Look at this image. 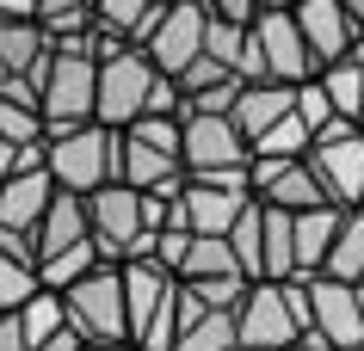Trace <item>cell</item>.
Returning a JSON list of instances; mask_svg holds the SVG:
<instances>
[{"label":"cell","mask_w":364,"mask_h":351,"mask_svg":"<svg viewBox=\"0 0 364 351\" xmlns=\"http://www.w3.org/2000/svg\"><path fill=\"white\" fill-rule=\"evenodd\" d=\"M309 333V290L303 277H247L235 302V351H272Z\"/></svg>","instance_id":"obj_1"},{"label":"cell","mask_w":364,"mask_h":351,"mask_svg":"<svg viewBox=\"0 0 364 351\" xmlns=\"http://www.w3.org/2000/svg\"><path fill=\"white\" fill-rule=\"evenodd\" d=\"M117 130L112 123H62V130H43V173L56 179L62 191H99L105 179H117Z\"/></svg>","instance_id":"obj_2"},{"label":"cell","mask_w":364,"mask_h":351,"mask_svg":"<svg viewBox=\"0 0 364 351\" xmlns=\"http://www.w3.org/2000/svg\"><path fill=\"white\" fill-rule=\"evenodd\" d=\"M154 87H161V68L149 62V50L130 38H112L99 50V74H93V117L124 130L130 117L154 111Z\"/></svg>","instance_id":"obj_3"},{"label":"cell","mask_w":364,"mask_h":351,"mask_svg":"<svg viewBox=\"0 0 364 351\" xmlns=\"http://www.w3.org/2000/svg\"><path fill=\"white\" fill-rule=\"evenodd\" d=\"M247 136L235 130L229 111H179V160L186 179H223V185H247Z\"/></svg>","instance_id":"obj_4"},{"label":"cell","mask_w":364,"mask_h":351,"mask_svg":"<svg viewBox=\"0 0 364 351\" xmlns=\"http://www.w3.org/2000/svg\"><path fill=\"white\" fill-rule=\"evenodd\" d=\"M124 277V321L130 339L142 351H167L173 345V308H179V277L154 259H117Z\"/></svg>","instance_id":"obj_5"},{"label":"cell","mask_w":364,"mask_h":351,"mask_svg":"<svg viewBox=\"0 0 364 351\" xmlns=\"http://www.w3.org/2000/svg\"><path fill=\"white\" fill-rule=\"evenodd\" d=\"M62 321L87 339V345H117L130 339V321H124V277H117L112 259H99L93 272H80L75 284H62Z\"/></svg>","instance_id":"obj_6"},{"label":"cell","mask_w":364,"mask_h":351,"mask_svg":"<svg viewBox=\"0 0 364 351\" xmlns=\"http://www.w3.org/2000/svg\"><path fill=\"white\" fill-rule=\"evenodd\" d=\"M117 179L124 185H161V179H179L186 160H179V111H142L117 130Z\"/></svg>","instance_id":"obj_7"},{"label":"cell","mask_w":364,"mask_h":351,"mask_svg":"<svg viewBox=\"0 0 364 351\" xmlns=\"http://www.w3.org/2000/svg\"><path fill=\"white\" fill-rule=\"evenodd\" d=\"M87 228H93L99 259H149L154 228L142 222V191L124 179H105L99 191H87Z\"/></svg>","instance_id":"obj_8"},{"label":"cell","mask_w":364,"mask_h":351,"mask_svg":"<svg viewBox=\"0 0 364 351\" xmlns=\"http://www.w3.org/2000/svg\"><path fill=\"white\" fill-rule=\"evenodd\" d=\"M93 74H99L93 50H80V43H50V62H43V74H38L43 130H62V123H87V117H93Z\"/></svg>","instance_id":"obj_9"},{"label":"cell","mask_w":364,"mask_h":351,"mask_svg":"<svg viewBox=\"0 0 364 351\" xmlns=\"http://www.w3.org/2000/svg\"><path fill=\"white\" fill-rule=\"evenodd\" d=\"M247 50H253V68L266 80H309L321 62L309 56V43H303V31H296V13L290 6H259L247 19Z\"/></svg>","instance_id":"obj_10"},{"label":"cell","mask_w":364,"mask_h":351,"mask_svg":"<svg viewBox=\"0 0 364 351\" xmlns=\"http://www.w3.org/2000/svg\"><path fill=\"white\" fill-rule=\"evenodd\" d=\"M309 290V333L333 351H364V284H346V277H303Z\"/></svg>","instance_id":"obj_11"},{"label":"cell","mask_w":364,"mask_h":351,"mask_svg":"<svg viewBox=\"0 0 364 351\" xmlns=\"http://www.w3.org/2000/svg\"><path fill=\"white\" fill-rule=\"evenodd\" d=\"M303 155H309V167H315V179H321V191L333 204H364V130L333 117L327 130L309 136Z\"/></svg>","instance_id":"obj_12"},{"label":"cell","mask_w":364,"mask_h":351,"mask_svg":"<svg viewBox=\"0 0 364 351\" xmlns=\"http://www.w3.org/2000/svg\"><path fill=\"white\" fill-rule=\"evenodd\" d=\"M247 191L278 210H309V204H333L321 191V179L309 167V155H247Z\"/></svg>","instance_id":"obj_13"},{"label":"cell","mask_w":364,"mask_h":351,"mask_svg":"<svg viewBox=\"0 0 364 351\" xmlns=\"http://www.w3.org/2000/svg\"><path fill=\"white\" fill-rule=\"evenodd\" d=\"M56 191V179L43 173V167H19V173L0 179V247H13V253L31 259V234L43 222V204ZM38 265V259H31Z\"/></svg>","instance_id":"obj_14"},{"label":"cell","mask_w":364,"mask_h":351,"mask_svg":"<svg viewBox=\"0 0 364 351\" xmlns=\"http://www.w3.org/2000/svg\"><path fill=\"white\" fill-rule=\"evenodd\" d=\"M142 50H149V62L161 74H179V68L204 50V6H198V0H167L161 19H154V31L142 38Z\"/></svg>","instance_id":"obj_15"},{"label":"cell","mask_w":364,"mask_h":351,"mask_svg":"<svg viewBox=\"0 0 364 351\" xmlns=\"http://www.w3.org/2000/svg\"><path fill=\"white\" fill-rule=\"evenodd\" d=\"M247 185H223V179H186L179 185V204H173V222L192 234H229V222L247 204Z\"/></svg>","instance_id":"obj_16"},{"label":"cell","mask_w":364,"mask_h":351,"mask_svg":"<svg viewBox=\"0 0 364 351\" xmlns=\"http://www.w3.org/2000/svg\"><path fill=\"white\" fill-rule=\"evenodd\" d=\"M290 13H296V31H303L309 56L321 62V68L352 50V19H346L340 0H290Z\"/></svg>","instance_id":"obj_17"},{"label":"cell","mask_w":364,"mask_h":351,"mask_svg":"<svg viewBox=\"0 0 364 351\" xmlns=\"http://www.w3.org/2000/svg\"><path fill=\"white\" fill-rule=\"evenodd\" d=\"M290 105H296V87H290V80H266V74H259V80H241V93H235L229 117H235V130H241V136H247V148H253V136H259V130H272Z\"/></svg>","instance_id":"obj_18"},{"label":"cell","mask_w":364,"mask_h":351,"mask_svg":"<svg viewBox=\"0 0 364 351\" xmlns=\"http://www.w3.org/2000/svg\"><path fill=\"white\" fill-rule=\"evenodd\" d=\"M87 197L80 191H50V204H43V222H38V234H31V259H50V253H62V247H75V240H87Z\"/></svg>","instance_id":"obj_19"},{"label":"cell","mask_w":364,"mask_h":351,"mask_svg":"<svg viewBox=\"0 0 364 351\" xmlns=\"http://www.w3.org/2000/svg\"><path fill=\"white\" fill-rule=\"evenodd\" d=\"M346 204H309V210H290V253H296V277L321 272L327 247H333V228H340Z\"/></svg>","instance_id":"obj_20"},{"label":"cell","mask_w":364,"mask_h":351,"mask_svg":"<svg viewBox=\"0 0 364 351\" xmlns=\"http://www.w3.org/2000/svg\"><path fill=\"white\" fill-rule=\"evenodd\" d=\"M0 62L13 80H38L43 62H50V31L38 25V13L25 19H0Z\"/></svg>","instance_id":"obj_21"},{"label":"cell","mask_w":364,"mask_h":351,"mask_svg":"<svg viewBox=\"0 0 364 351\" xmlns=\"http://www.w3.org/2000/svg\"><path fill=\"white\" fill-rule=\"evenodd\" d=\"M315 80H321L333 117L352 123V130H364V68H358V62L340 56V62H327V68H315Z\"/></svg>","instance_id":"obj_22"},{"label":"cell","mask_w":364,"mask_h":351,"mask_svg":"<svg viewBox=\"0 0 364 351\" xmlns=\"http://www.w3.org/2000/svg\"><path fill=\"white\" fill-rule=\"evenodd\" d=\"M327 277H346V284H364V204H346L340 228H333V247L321 259Z\"/></svg>","instance_id":"obj_23"},{"label":"cell","mask_w":364,"mask_h":351,"mask_svg":"<svg viewBox=\"0 0 364 351\" xmlns=\"http://www.w3.org/2000/svg\"><path fill=\"white\" fill-rule=\"evenodd\" d=\"M259 277H296L290 210H278V204H259Z\"/></svg>","instance_id":"obj_24"},{"label":"cell","mask_w":364,"mask_h":351,"mask_svg":"<svg viewBox=\"0 0 364 351\" xmlns=\"http://www.w3.org/2000/svg\"><path fill=\"white\" fill-rule=\"evenodd\" d=\"M179 277L198 284V277H247V272H241V259H235V247L223 234H192L186 259H179Z\"/></svg>","instance_id":"obj_25"},{"label":"cell","mask_w":364,"mask_h":351,"mask_svg":"<svg viewBox=\"0 0 364 351\" xmlns=\"http://www.w3.org/2000/svg\"><path fill=\"white\" fill-rule=\"evenodd\" d=\"M154 19H161L154 0H93V25H99V31H112V38L142 43L154 31Z\"/></svg>","instance_id":"obj_26"},{"label":"cell","mask_w":364,"mask_h":351,"mask_svg":"<svg viewBox=\"0 0 364 351\" xmlns=\"http://www.w3.org/2000/svg\"><path fill=\"white\" fill-rule=\"evenodd\" d=\"M93 265H99V247H93V234H87V240H75V247L38 259V284H43V290H62V284H75V277L93 272Z\"/></svg>","instance_id":"obj_27"},{"label":"cell","mask_w":364,"mask_h":351,"mask_svg":"<svg viewBox=\"0 0 364 351\" xmlns=\"http://www.w3.org/2000/svg\"><path fill=\"white\" fill-rule=\"evenodd\" d=\"M19 327H25V345H38V339H50V333L62 327V296H56V290H43V284H38V290H31V296L19 302Z\"/></svg>","instance_id":"obj_28"},{"label":"cell","mask_w":364,"mask_h":351,"mask_svg":"<svg viewBox=\"0 0 364 351\" xmlns=\"http://www.w3.org/2000/svg\"><path fill=\"white\" fill-rule=\"evenodd\" d=\"M38 25L50 38H80L93 31V0H38Z\"/></svg>","instance_id":"obj_29"},{"label":"cell","mask_w":364,"mask_h":351,"mask_svg":"<svg viewBox=\"0 0 364 351\" xmlns=\"http://www.w3.org/2000/svg\"><path fill=\"white\" fill-rule=\"evenodd\" d=\"M31 290H38V265L13 247H0V308H19Z\"/></svg>","instance_id":"obj_30"},{"label":"cell","mask_w":364,"mask_h":351,"mask_svg":"<svg viewBox=\"0 0 364 351\" xmlns=\"http://www.w3.org/2000/svg\"><path fill=\"white\" fill-rule=\"evenodd\" d=\"M303 148H309V123L296 117V105H290L272 130H259V136H253V155H303Z\"/></svg>","instance_id":"obj_31"},{"label":"cell","mask_w":364,"mask_h":351,"mask_svg":"<svg viewBox=\"0 0 364 351\" xmlns=\"http://www.w3.org/2000/svg\"><path fill=\"white\" fill-rule=\"evenodd\" d=\"M296 117L309 123V136L333 123V105H327V93H321V80H315V74H309V80H296Z\"/></svg>","instance_id":"obj_32"},{"label":"cell","mask_w":364,"mask_h":351,"mask_svg":"<svg viewBox=\"0 0 364 351\" xmlns=\"http://www.w3.org/2000/svg\"><path fill=\"white\" fill-rule=\"evenodd\" d=\"M210 19H235V25H247L253 13H259V0H198Z\"/></svg>","instance_id":"obj_33"},{"label":"cell","mask_w":364,"mask_h":351,"mask_svg":"<svg viewBox=\"0 0 364 351\" xmlns=\"http://www.w3.org/2000/svg\"><path fill=\"white\" fill-rule=\"evenodd\" d=\"M0 351H31L25 327H19V308H0Z\"/></svg>","instance_id":"obj_34"},{"label":"cell","mask_w":364,"mask_h":351,"mask_svg":"<svg viewBox=\"0 0 364 351\" xmlns=\"http://www.w3.org/2000/svg\"><path fill=\"white\" fill-rule=\"evenodd\" d=\"M31 351H87V339H80V333L68 327V321H62V327L50 333V339H38V345H31Z\"/></svg>","instance_id":"obj_35"},{"label":"cell","mask_w":364,"mask_h":351,"mask_svg":"<svg viewBox=\"0 0 364 351\" xmlns=\"http://www.w3.org/2000/svg\"><path fill=\"white\" fill-rule=\"evenodd\" d=\"M25 13H38V0H0V19H25Z\"/></svg>","instance_id":"obj_36"},{"label":"cell","mask_w":364,"mask_h":351,"mask_svg":"<svg viewBox=\"0 0 364 351\" xmlns=\"http://www.w3.org/2000/svg\"><path fill=\"white\" fill-rule=\"evenodd\" d=\"M346 6V19H352V31H364V0H340Z\"/></svg>","instance_id":"obj_37"},{"label":"cell","mask_w":364,"mask_h":351,"mask_svg":"<svg viewBox=\"0 0 364 351\" xmlns=\"http://www.w3.org/2000/svg\"><path fill=\"white\" fill-rule=\"evenodd\" d=\"M87 351H142L136 339H117V345H87Z\"/></svg>","instance_id":"obj_38"},{"label":"cell","mask_w":364,"mask_h":351,"mask_svg":"<svg viewBox=\"0 0 364 351\" xmlns=\"http://www.w3.org/2000/svg\"><path fill=\"white\" fill-rule=\"evenodd\" d=\"M259 6H290V0H259Z\"/></svg>","instance_id":"obj_39"},{"label":"cell","mask_w":364,"mask_h":351,"mask_svg":"<svg viewBox=\"0 0 364 351\" xmlns=\"http://www.w3.org/2000/svg\"><path fill=\"white\" fill-rule=\"evenodd\" d=\"M0 80H13V74H6V62H0Z\"/></svg>","instance_id":"obj_40"},{"label":"cell","mask_w":364,"mask_h":351,"mask_svg":"<svg viewBox=\"0 0 364 351\" xmlns=\"http://www.w3.org/2000/svg\"><path fill=\"white\" fill-rule=\"evenodd\" d=\"M154 6H167V0H154Z\"/></svg>","instance_id":"obj_41"}]
</instances>
